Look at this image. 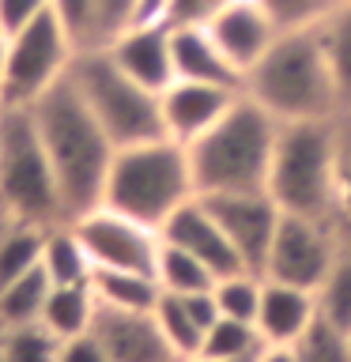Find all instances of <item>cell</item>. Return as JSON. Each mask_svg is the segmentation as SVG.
Here are the masks:
<instances>
[{"label": "cell", "mask_w": 351, "mask_h": 362, "mask_svg": "<svg viewBox=\"0 0 351 362\" xmlns=\"http://www.w3.org/2000/svg\"><path fill=\"white\" fill-rule=\"evenodd\" d=\"M208 34L226 53V61L246 76L249 68L272 49V42H276L283 30L276 27V19H272L257 0H226L219 8V16L208 23Z\"/></svg>", "instance_id": "5bb4252c"}, {"label": "cell", "mask_w": 351, "mask_h": 362, "mask_svg": "<svg viewBox=\"0 0 351 362\" xmlns=\"http://www.w3.org/2000/svg\"><path fill=\"white\" fill-rule=\"evenodd\" d=\"M53 279L45 276V268H30L27 276L11 279L8 287H0V328H16L42 321V305L50 298Z\"/></svg>", "instance_id": "cb8c5ba5"}, {"label": "cell", "mask_w": 351, "mask_h": 362, "mask_svg": "<svg viewBox=\"0 0 351 362\" xmlns=\"http://www.w3.org/2000/svg\"><path fill=\"white\" fill-rule=\"evenodd\" d=\"M265 351V336L257 332L253 321H238V317H219L208 332H204V358H257Z\"/></svg>", "instance_id": "484cf974"}, {"label": "cell", "mask_w": 351, "mask_h": 362, "mask_svg": "<svg viewBox=\"0 0 351 362\" xmlns=\"http://www.w3.org/2000/svg\"><path fill=\"white\" fill-rule=\"evenodd\" d=\"M136 0H98V49L132 27Z\"/></svg>", "instance_id": "e575fe53"}, {"label": "cell", "mask_w": 351, "mask_h": 362, "mask_svg": "<svg viewBox=\"0 0 351 362\" xmlns=\"http://www.w3.org/2000/svg\"><path fill=\"white\" fill-rule=\"evenodd\" d=\"M155 321H159V328H163V336H166V344L174 347V355H178L181 362H189V358L200 355V347H204V328L192 321V313L185 310L181 294H166V291H163V298H159V305H155Z\"/></svg>", "instance_id": "4316f807"}, {"label": "cell", "mask_w": 351, "mask_h": 362, "mask_svg": "<svg viewBox=\"0 0 351 362\" xmlns=\"http://www.w3.org/2000/svg\"><path fill=\"white\" fill-rule=\"evenodd\" d=\"M344 249H351V226H347V230H344Z\"/></svg>", "instance_id": "ee69618b"}, {"label": "cell", "mask_w": 351, "mask_h": 362, "mask_svg": "<svg viewBox=\"0 0 351 362\" xmlns=\"http://www.w3.org/2000/svg\"><path fill=\"white\" fill-rule=\"evenodd\" d=\"M294 358L299 362H351V332L325 321L321 313L310 321V328L294 339Z\"/></svg>", "instance_id": "f1b7e54d"}, {"label": "cell", "mask_w": 351, "mask_h": 362, "mask_svg": "<svg viewBox=\"0 0 351 362\" xmlns=\"http://www.w3.org/2000/svg\"><path fill=\"white\" fill-rule=\"evenodd\" d=\"M53 16L68 30L76 53L98 49V0H53Z\"/></svg>", "instance_id": "1f68e13d"}, {"label": "cell", "mask_w": 351, "mask_h": 362, "mask_svg": "<svg viewBox=\"0 0 351 362\" xmlns=\"http://www.w3.org/2000/svg\"><path fill=\"white\" fill-rule=\"evenodd\" d=\"M192 197H197V181H192L185 144L159 136V140L117 147L102 204L163 230V223Z\"/></svg>", "instance_id": "5b68a950"}, {"label": "cell", "mask_w": 351, "mask_h": 362, "mask_svg": "<svg viewBox=\"0 0 351 362\" xmlns=\"http://www.w3.org/2000/svg\"><path fill=\"white\" fill-rule=\"evenodd\" d=\"M34 124L45 144V155L53 163L57 189H61L64 219L72 223L84 211L98 208L102 192H106L110 163L117 155V147L91 113L84 95L76 90L72 79H61L45 90L42 98L30 102Z\"/></svg>", "instance_id": "6da1fadb"}, {"label": "cell", "mask_w": 351, "mask_h": 362, "mask_svg": "<svg viewBox=\"0 0 351 362\" xmlns=\"http://www.w3.org/2000/svg\"><path fill=\"white\" fill-rule=\"evenodd\" d=\"M351 226V113L340 117V234Z\"/></svg>", "instance_id": "d590c367"}, {"label": "cell", "mask_w": 351, "mask_h": 362, "mask_svg": "<svg viewBox=\"0 0 351 362\" xmlns=\"http://www.w3.org/2000/svg\"><path fill=\"white\" fill-rule=\"evenodd\" d=\"M91 287H95V298L102 305H113V310H140L151 313L159 298H163V287H159L155 276L147 272H125V268H95L91 272Z\"/></svg>", "instance_id": "44dd1931"}, {"label": "cell", "mask_w": 351, "mask_h": 362, "mask_svg": "<svg viewBox=\"0 0 351 362\" xmlns=\"http://www.w3.org/2000/svg\"><path fill=\"white\" fill-rule=\"evenodd\" d=\"M268 192L283 211L340 226V117L280 124Z\"/></svg>", "instance_id": "277c9868"}, {"label": "cell", "mask_w": 351, "mask_h": 362, "mask_svg": "<svg viewBox=\"0 0 351 362\" xmlns=\"http://www.w3.org/2000/svg\"><path fill=\"white\" fill-rule=\"evenodd\" d=\"M91 332L102 339L110 362H181L174 355V347L166 344L163 328H159V321H155V310L151 313L113 310V305L98 302Z\"/></svg>", "instance_id": "7c38bea8"}, {"label": "cell", "mask_w": 351, "mask_h": 362, "mask_svg": "<svg viewBox=\"0 0 351 362\" xmlns=\"http://www.w3.org/2000/svg\"><path fill=\"white\" fill-rule=\"evenodd\" d=\"M0 204L19 223H64L57 174L30 106H4L0 113Z\"/></svg>", "instance_id": "8992f818"}, {"label": "cell", "mask_w": 351, "mask_h": 362, "mask_svg": "<svg viewBox=\"0 0 351 362\" xmlns=\"http://www.w3.org/2000/svg\"><path fill=\"white\" fill-rule=\"evenodd\" d=\"M257 362H299V358H294L291 344H265V351L257 355Z\"/></svg>", "instance_id": "ab89813d"}, {"label": "cell", "mask_w": 351, "mask_h": 362, "mask_svg": "<svg viewBox=\"0 0 351 362\" xmlns=\"http://www.w3.org/2000/svg\"><path fill=\"white\" fill-rule=\"evenodd\" d=\"M238 95H242V90H234V87L200 83V79H174V83L159 95L166 136L178 144H192L200 132H208L212 124L234 106Z\"/></svg>", "instance_id": "4fadbf2b"}, {"label": "cell", "mask_w": 351, "mask_h": 362, "mask_svg": "<svg viewBox=\"0 0 351 362\" xmlns=\"http://www.w3.org/2000/svg\"><path fill=\"white\" fill-rule=\"evenodd\" d=\"M0 113H4V102H0Z\"/></svg>", "instance_id": "f6af8a7d"}, {"label": "cell", "mask_w": 351, "mask_h": 362, "mask_svg": "<svg viewBox=\"0 0 351 362\" xmlns=\"http://www.w3.org/2000/svg\"><path fill=\"white\" fill-rule=\"evenodd\" d=\"M280 124L272 113L249 98L246 90L234 98V106L200 132L192 144H185L197 197L212 192H238V189H268V170L276 155Z\"/></svg>", "instance_id": "7a4b0ae2"}, {"label": "cell", "mask_w": 351, "mask_h": 362, "mask_svg": "<svg viewBox=\"0 0 351 362\" xmlns=\"http://www.w3.org/2000/svg\"><path fill=\"white\" fill-rule=\"evenodd\" d=\"M42 245H45V226L34 223H11L0 234V287L11 279L27 276L30 268L42 264Z\"/></svg>", "instance_id": "d4e9b609"}, {"label": "cell", "mask_w": 351, "mask_h": 362, "mask_svg": "<svg viewBox=\"0 0 351 362\" xmlns=\"http://www.w3.org/2000/svg\"><path fill=\"white\" fill-rule=\"evenodd\" d=\"M53 0H0V27L8 34L23 30L30 19H38L45 8H50Z\"/></svg>", "instance_id": "8d00e7d4"}, {"label": "cell", "mask_w": 351, "mask_h": 362, "mask_svg": "<svg viewBox=\"0 0 351 362\" xmlns=\"http://www.w3.org/2000/svg\"><path fill=\"white\" fill-rule=\"evenodd\" d=\"M72 61H76L72 38L61 27V19L53 16V8H45L38 19H30L23 30L11 34L0 102L4 106H30L53 83H61Z\"/></svg>", "instance_id": "ba28073f"}, {"label": "cell", "mask_w": 351, "mask_h": 362, "mask_svg": "<svg viewBox=\"0 0 351 362\" xmlns=\"http://www.w3.org/2000/svg\"><path fill=\"white\" fill-rule=\"evenodd\" d=\"M57 362H110L106 347L95 332H84V336H72V339H61V355Z\"/></svg>", "instance_id": "74e56055"}, {"label": "cell", "mask_w": 351, "mask_h": 362, "mask_svg": "<svg viewBox=\"0 0 351 362\" xmlns=\"http://www.w3.org/2000/svg\"><path fill=\"white\" fill-rule=\"evenodd\" d=\"M155 279L166 294H197V291H212L219 283V276L200 257H192L189 249L166 242V238H163V249H159Z\"/></svg>", "instance_id": "603a6c76"}, {"label": "cell", "mask_w": 351, "mask_h": 362, "mask_svg": "<svg viewBox=\"0 0 351 362\" xmlns=\"http://www.w3.org/2000/svg\"><path fill=\"white\" fill-rule=\"evenodd\" d=\"M72 226L95 268H125V272L155 276L159 249H163V234L155 226L129 219V215L113 211L106 204L84 211L79 219H72Z\"/></svg>", "instance_id": "30bf717a"}, {"label": "cell", "mask_w": 351, "mask_h": 362, "mask_svg": "<svg viewBox=\"0 0 351 362\" xmlns=\"http://www.w3.org/2000/svg\"><path fill=\"white\" fill-rule=\"evenodd\" d=\"M313 34L325 49L328 68H333V79L340 90V110L351 113V0H333V8L313 23Z\"/></svg>", "instance_id": "d6986e66"}, {"label": "cell", "mask_w": 351, "mask_h": 362, "mask_svg": "<svg viewBox=\"0 0 351 362\" xmlns=\"http://www.w3.org/2000/svg\"><path fill=\"white\" fill-rule=\"evenodd\" d=\"M61 336H53L42 321L0 328V362H57Z\"/></svg>", "instance_id": "83f0119b"}, {"label": "cell", "mask_w": 351, "mask_h": 362, "mask_svg": "<svg viewBox=\"0 0 351 362\" xmlns=\"http://www.w3.org/2000/svg\"><path fill=\"white\" fill-rule=\"evenodd\" d=\"M159 234H163L166 242L189 249L192 257H200L219 279L246 268L242 257H238V249L231 245V238L223 234V226L215 223V215L208 211V204H204L200 197H192V200L181 204V208L163 223V230H159Z\"/></svg>", "instance_id": "2e32d148"}, {"label": "cell", "mask_w": 351, "mask_h": 362, "mask_svg": "<svg viewBox=\"0 0 351 362\" xmlns=\"http://www.w3.org/2000/svg\"><path fill=\"white\" fill-rule=\"evenodd\" d=\"M42 268L53 283H91V264L84 242H79L72 223H53L45 226V245H42Z\"/></svg>", "instance_id": "7402d4cb"}, {"label": "cell", "mask_w": 351, "mask_h": 362, "mask_svg": "<svg viewBox=\"0 0 351 362\" xmlns=\"http://www.w3.org/2000/svg\"><path fill=\"white\" fill-rule=\"evenodd\" d=\"M340 253H344V234H340L336 223L283 211L260 276L317 291L325 283V276L333 272V264L340 260Z\"/></svg>", "instance_id": "9c48e42d"}, {"label": "cell", "mask_w": 351, "mask_h": 362, "mask_svg": "<svg viewBox=\"0 0 351 362\" xmlns=\"http://www.w3.org/2000/svg\"><path fill=\"white\" fill-rule=\"evenodd\" d=\"M246 95L257 98L276 121L340 117V90L313 27L283 30L272 49L246 72Z\"/></svg>", "instance_id": "3957f363"}, {"label": "cell", "mask_w": 351, "mask_h": 362, "mask_svg": "<svg viewBox=\"0 0 351 362\" xmlns=\"http://www.w3.org/2000/svg\"><path fill=\"white\" fill-rule=\"evenodd\" d=\"M170 8V0H136V16H132V27L136 23H163Z\"/></svg>", "instance_id": "f35d334b"}, {"label": "cell", "mask_w": 351, "mask_h": 362, "mask_svg": "<svg viewBox=\"0 0 351 362\" xmlns=\"http://www.w3.org/2000/svg\"><path fill=\"white\" fill-rule=\"evenodd\" d=\"M260 291H265V276H260V272L242 268V272H231V276H223L219 283H215V302H219V313L257 325Z\"/></svg>", "instance_id": "f546056e"}, {"label": "cell", "mask_w": 351, "mask_h": 362, "mask_svg": "<svg viewBox=\"0 0 351 362\" xmlns=\"http://www.w3.org/2000/svg\"><path fill=\"white\" fill-rule=\"evenodd\" d=\"M68 79L76 83L91 113L106 129L113 147H132V144L166 136L159 95L147 90L144 83H136L129 72H121V64L106 49L76 53L72 68H68Z\"/></svg>", "instance_id": "52a82bcc"}, {"label": "cell", "mask_w": 351, "mask_h": 362, "mask_svg": "<svg viewBox=\"0 0 351 362\" xmlns=\"http://www.w3.org/2000/svg\"><path fill=\"white\" fill-rule=\"evenodd\" d=\"M113 61L121 64V72H129L136 83L147 90L163 95V90L178 79L174 72V42H170L166 23H136V27L121 30L110 45H102Z\"/></svg>", "instance_id": "9a60e30c"}, {"label": "cell", "mask_w": 351, "mask_h": 362, "mask_svg": "<svg viewBox=\"0 0 351 362\" xmlns=\"http://www.w3.org/2000/svg\"><path fill=\"white\" fill-rule=\"evenodd\" d=\"M11 223H19V219H16V215H11V211L4 208V204H0V234H4V230H8Z\"/></svg>", "instance_id": "b9f144b4"}, {"label": "cell", "mask_w": 351, "mask_h": 362, "mask_svg": "<svg viewBox=\"0 0 351 362\" xmlns=\"http://www.w3.org/2000/svg\"><path fill=\"white\" fill-rule=\"evenodd\" d=\"M189 362H257V358H204V355H197V358H189Z\"/></svg>", "instance_id": "7bdbcfd3"}, {"label": "cell", "mask_w": 351, "mask_h": 362, "mask_svg": "<svg viewBox=\"0 0 351 362\" xmlns=\"http://www.w3.org/2000/svg\"><path fill=\"white\" fill-rule=\"evenodd\" d=\"M95 313H98V298L91 283H53L50 298L42 305V325L53 336L72 339V336L91 332Z\"/></svg>", "instance_id": "ffe728a7"}, {"label": "cell", "mask_w": 351, "mask_h": 362, "mask_svg": "<svg viewBox=\"0 0 351 362\" xmlns=\"http://www.w3.org/2000/svg\"><path fill=\"white\" fill-rule=\"evenodd\" d=\"M226 0H170L163 23L166 27H208Z\"/></svg>", "instance_id": "836d02e7"}, {"label": "cell", "mask_w": 351, "mask_h": 362, "mask_svg": "<svg viewBox=\"0 0 351 362\" xmlns=\"http://www.w3.org/2000/svg\"><path fill=\"white\" fill-rule=\"evenodd\" d=\"M8 45H11V34L0 27V83H4V68H8Z\"/></svg>", "instance_id": "60d3db41"}, {"label": "cell", "mask_w": 351, "mask_h": 362, "mask_svg": "<svg viewBox=\"0 0 351 362\" xmlns=\"http://www.w3.org/2000/svg\"><path fill=\"white\" fill-rule=\"evenodd\" d=\"M317 317V294L294 283L265 279L260 291V310H257V332L265 344H294L310 321Z\"/></svg>", "instance_id": "e0dca14e"}, {"label": "cell", "mask_w": 351, "mask_h": 362, "mask_svg": "<svg viewBox=\"0 0 351 362\" xmlns=\"http://www.w3.org/2000/svg\"><path fill=\"white\" fill-rule=\"evenodd\" d=\"M313 294H317V313H321L325 321H333L336 328L351 332V249L340 253L333 272H328L325 283Z\"/></svg>", "instance_id": "4dcf8cb0"}, {"label": "cell", "mask_w": 351, "mask_h": 362, "mask_svg": "<svg viewBox=\"0 0 351 362\" xmlns=\"http://www.w3.org/2000/svg\"><path fill=\"white\" fill-rule=\"evenodd\" d=\"M257 4L276 19L280 30H302V27H313L333 8V0H257Z\"/></svg>", "instance_id": "d6a6232c"}, {"label": "cell", "mask_w": 351, "mask_h": 362, "mask_svg": "<svg viewBox=\"0 0 351 362\" xmlns=\"http://www.w3.org/2000/svg\"><path fill=\"white\" fill-rule=\"evenodd\" d=\"M200 200L208 204L215 223L231 238L242 264L249 272H265L268 245L276 238V226L283 215V208L272 200V192L268 189H238V192H212V197H200Z\"/></svg>", "instance_id": "8fae6325"}, {"label": "cell", "mask_w": 351, "mask_h": 362, "mask_svg": "<svg viewBox=\"0 0 351 362\" xmlns=\"http://www.w3.org/2000/svg\"><path fill=\"white\" fill-rule=\"evenodd\" d=\"M170 42H174L178 79H200V83L246 90V76L226 61V53L215 45L208 27H170Z\"/></svg>", "instance_id": "ac0fdd59"}]
</instances>
